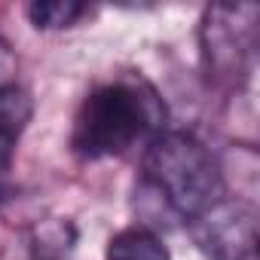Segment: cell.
<instances>
[{
    "label": "cell",
    "mask_w": 260,
    "mask_h": 260,
    "mask_svg": "<svg viewBox=\"0 0 260 260\" xmlns=\"http://www.w3.org/2000/svg\"><path fill=\"white\" fill-rule=\"evenodd\" d=\"M31 113H34V101L22 86L0 89V175L10 172L19 141L31 122Z\"/></svg>",
    "instance_id": "5b68a950"
},
{
    "label": "cell",
    "mask_w": 260,
    "mask_h": 260,
    "mask_svg": "<svg viewBox=\"0 0 260 260\" xmlns=\"http://www.w3.org/2000/svg\"><path fill=\"white\" fill-rule=\"evenodd\" d=\"M196 245L208 260H254L257 220L254 208L239 199H220L190 220Z\"/></svg>",
    "instance_id": "277c9868"
},
{
    "label": "cell",
    "mask_w": 260,
    "mask_h": 260,
    "mask_svg": "<svg viewBox=\"0 0 260 260\" xmlns=\"http://www.w3.org/2000/svg\"><path fill=\"white\" fill-rule=\"evenodd\" d=\"M166 128V101L141 77H116L95 86L71 128V150L83 159L122 156Z\"/></svg>",
    "instance_id": "6da1fadb"
},
{
    "label": "cell",
    "mask_w": 260,
    "mask_h": 260,
    "mask_svg": "<svg viewBox=\"0 0 260 260\" xmlns=\"http://www.w3.org/2000/svg\"><path fill=\"white\" fill-rule=\"evenodd\" d=\"M16 52L7 40H0V89H7V86H16Z\"/></svg>",
    "instance_id": "ba28073f"
},
{
    "label": "cell",
    "mask_w": 260,
    "mask_h": 260,
    "mask_svg": "<svg viewBox=\"0 0 260 260\" xmlns=\"http://www.w3.org/2000/svg\"><path fill=\"white\" fill-rule=\"evenodd\" d=\"M25 16L37 31H68L92 16V10L77 0H34L25 7Z\"/></svg>",
    "instance_id": "52a82bcc"
},
{
    "label": "cell",
    "mask_w": 260,
    "mask_h": 260,
    "mask_svg": "<svg viewBox=\"0 0 260 260\" xmlns=\"http://www.w3.org/2000/svg\"><path fill=\"white\" fill-rule=\"evenodd\" d=\"M260 10L254 4L236 7H208L202 16V55L208 71L226 77L239 74L254 52V31H257Z\"/></svg>",
    "instance_id": "3957f363"
},
{
    "label": "cell",
    "mask_w": 260,
    "mask_h": 260,
    "mask_svg": "<svg viewBox=\"0 0 260 260\" xmlns=\"http://www.w3.org/2000/svg\"><path fill=\"white\" fill-rule=\"evenodd\" d=\"M0 178H4V175H0Z\"/></svg>",
    "instance_id": "9c48e42d"
},
{
    "label": "cell",
    "mask_w": 260,
    "mask_h": 260,
    "mask_svg": "<svg viewBox=\"0 0 260 260\" xmlns=\"http://www.w3.org/2000/svg\"><path fill=\"white\" fill-rule=\"evenodd\" d=\"M104 260H172V251L153 230L125 226L107 242Z\"/></svg>",
    "instance_id": "8992f818"
},
{
    "label": "cell",
    "mask_w": 260,
    "mask_h": 260,
    "mask_svg": "<svg viewBox=\"0 0 260 260\" xmlns=\"http://www.w3.org/2000/svg\"><path fill=\"white\" fill-rule=\"evenodd\" d=\"M144 187L178 217L193 220L226 196L220 166L214 153L190 132L153 135L141 159Z\"/></svg>",
    "instance_id": "7a4b0ae2"
}]
</instances>
